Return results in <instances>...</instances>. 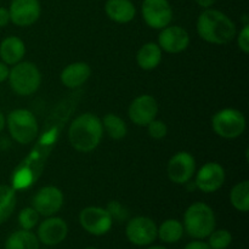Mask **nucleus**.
<instances>
[{"label":"nucleus","instance_id":"1","mask_svg":"<svg viewBox=\"0 0 249 249\" xmlns=\"http://www.w3.org/2000/svg\"><path fill=\"white\" fill-rule=\"evenodd\" d=\"M197 33L207 43L225 45L232 41L237 34L236 24L224 12L206 9L197 18Z\"/></svg>","mask_w":249,"mask_h":249},{"label":"nucleus","instance_id":"2","mask_svg":"<svg viewBox=\"0 0 249 249\" xmlns=\"http://www.w3.org/2000/svg\"><path fill=\"white\" fill-rule=\"evenodd\" d=\"M102 136L104 126L101 119L89 112L74 118L68 129V140L78 152L88 153L94 151L101 142Z\"/></svg>","mask_w":249,"mask_h":249},{"label":"nucleus","instance_id":"3","mask_svg":"<svg viewBox=\"0 0 249 249\" xmlns=\"http://www.w3.org/2000/svg\"><path fill=\"white\" fill-rule=\"evenodd\" d=\"M184 230L195 240H204L215 229L216 219L213 209L203 202H196L184 214Z\"/></svg>","mask_w":249,"mask_h":249},{"label":"nucleus","instance_id":"4","mask_svg":"<svg viewBox=\"0 0 249 249\" xmlns=\"http://www.w3.org/2000/svg\"><path fill=\"white\" fill-rule=\"evenodd\" d=\"M6 125L11 138L21 145H28L36 140L39 131L38 121L31 111L14 109L6 118Z\"/></svg>","mask_w":249,"mask_h":249},{"label":"nucleus","instance_id":"5","mask_svg":"<svg viewBox=\"0 0 249 249\" xmlns=\"http://www.w3.org/2000/svg\"><path fill=\"white\" fill-rule=\"evenodd\" d=\"M9 83L11 89L19 96H29L39 89L41 74L34 63L18 62L10 70Z\"/></svg>","mask_w":249,"mask_h":249},{"label":"nucleus","instance_id":"6","mask_svg":"<svg viewBox=\"0 0 249 249\" xmlns=\"http://www.w3.org/2000/svg\"><path fill=\"white\" fill-rule=\"evenodd\" d=\"M246 117L235 108H224L216 112L212 118L214 133L223 139H236L246 130Z\"/></svg>","mask_w":249,"mask_h":249},{"label":"nucleus","instance_id":"7","mask_svg":"<svg viewBox=\"0 0 249 249\" xmlns=\"http://www.w3.org/2000/svg\"><path fill=\"white\" fill-rule=\"evenodd\" d=\"M125 236L134 246H150L157 238V225L148 216H135L126 224Z\"/></svg>","mask_w":249,"mask_h":249},{"label":"nucleus","instance_id":"8","mask_svg":"<svg viewBox=\"0 0 249 249\" xmlns=\"http://www.w3.org/2000/svg\"><path fill=\"white\" fill-rule=\"evenodd\" d=\"M79 224L92 236H104L113 225V219L107 209L101 207H87L79 214Z\"/></svg>","mask_w":249,"mask_h":249},{"label":"nucleus","instance_id":"9","mask_svg":"<svg viewBox=\"0 0 249 249\" xmlns=\"http://www.w3.org/2000/svg\"><path fill=\"white\" fill-rule=\"evenodd\" d=\"M141 14L146 24L153 29L165 28L173 19V9L168 0H143Z\"/></svg>","mask_w":249,"mask_h":249},{"label":"nucleus","instance_id":"10","mask_svg":"<svg viewBox=\"0 0 249 249\" xmlns=\"http://www.w3.org/2000/svg\"><path fill=\"white\" fill-rule=\"evenodd\" d=\"M196 172V160L191 153L180 151L175 153L168 162L167 174L172 182L177 185H184L191 180Z\"/></svg>","mask_w":249,"mask_h":249},{"label":"nucleus","instance_id":"11","mask_svg":"<svg viewBox=\"0 0 249 249\" xmlns=\"http://www.w3.org/2000/svg\"><path fill=\"white\" fill-rule=\"evenodd\" d=\"M63 194L58 187L44 186L34 195L32 207L41 216H53L62 208Z\"/></svg>","mask_w":249,"mask_h":249},{"label":"nucleus","instance_id":"12","mask_svg":"<svg viewBox=\"0 0 249 249\" xmlns=\"http://www.w3.org/2000/svg\"><path fill=\"white\" fill-rule=\"evenodd\" d=\"M10 21L18 27L36 23L41 14L39 0H12L9 7Z\"/></svg>","mask_w":249,"mask_h":249},{"label":"nucleus","instance_id":"13","mask_svg":"<svg viewBox=\"0 0 249 249\" xmlns=\"http://www.w3.org/2000/svg\"><path fill=\"white\" fill-rule=\"evenodd\" d=\"M128 114L134 124L147 126L158 114L157 101L151 95H140L131 101Z\"/></svg>","mask_w":249,"mask_h":249},{"label":"nucleus","instance_id":"14","mask_svg":"<svg viewBox=\"0 0 249 249\" xmlns=\"http://www.w3.org/2000/svg\"><path fill=\"white\" fill-rule=\"evenodd\" d=\"M68 235V225L62 218L58 216H48L38 226L36 237L39 243L53 247L62 243Z\"/></svg>","mask_w":249,"mask_h":249},{"label":"nucleus","instance_id":"15","mask_svg":"<svg viewBox=\"0 0 249 249\" xmlns=\"http://www.w3.org/2000/svg\"><path fill=\"white\" fill-rule=\"evenodd\" d=\"M225 182V170L219 163L208 162L202 165L196 175L195 185L204 194L218 191Z\"/></svg>","mask_w":249,"mask_h":249},{"label":"nucleus","instance_id":"16","mask_svg":"<svg viewBox=\"0 0 249 249\" xmlns=\"http://www.w3.org/2000/svg\"><path fill=\"white\" fill-rule=\"evenodd\" d=\"M190 45V36L185 28L180 26H167L160 29L158 36V46L169 53H179L186 50Z\"/></svg>","mask_w":249,"mask_h":249},{"label":"nucleus","instance_id":"17","mask_svg":"<svg viewBox=\"0 0 249 249\" xmlns=\"http://www.w3.org/2000/svg\"><path fill=\"white\" fill-rule=\"evenodd\" d=\"M91 68L85 62H74L63 68L61 72V82L70 89H77L82 87L90 78Z\"/></svg>","mask_w":249,"mask_h":249},{"label":"nucleus","instance_id":"18","mask_svg":"<svg viewBox=\"0 0 249 249\" xmlns=\"http://www.w3.org/2000/svg\"><path fill=\"white\" fill-rule=\"evenodd\" d=\"M105 11L109 19L117 23H129L136 15L135 5L131 0H107Z\"/></svg>","mask_w":249,"mask_h":249},{"label":"nucleus","instance_id":"19","mask_svg":"<svg viewBox=\"0 0 249 249\" xmlns=\"http://www.w3.org/2000/svg\"><path fill=\"white\" fill-rule=\"evenodd\" d=\"M26 53V45L18 36H6L0 43V58L7 66H15L21 62Z\"/></svg>","mask_w":249,"mask_h":249},{"label":"nucleus","instance_id":"20","mask_svg":"<svg viewBox=\"0 0 249 249\" xmlns=\"http://www.w3.org/2000/svg\"><path fill=\"white\" fill-rule=\"evenodd\" d=\"M162 61V49L156 43H146L136 53L139 67L145 71H152L160 66Z\"/></svg>","mask_w":249,"mask_h":249},{"label":"nucleus","instance_id":"21","mask_svg":"<svg viewBox=\"0 0 249 249\" xmlns=\"http://www.w3.org/2000/svg\"><path fill=\"white\" fill-rule=\"evenodd\" d=\"M5 249H39V240L31 230L12 232L5 241Z\"/></svg>","mask_w":249,"mask_h":249},{"label":"nucleus","instance_id":"22","mask_svg":"<svg viewBox=\"0 0 249 249\" xmlns=\"http://www.w3.org/2000/svg\"><path fill=\"white\" fill-rule=\"evenodd\" d=\"M184 225L177 219H167L157 226V238L164 243H177L184 236Z\"/></svg>","mask_w":249,"mask_h":249},{"label":"nucleus","instance_id":"23","mask_svg":"<svg viewBox=\"0 0 249 249\" xmlns=\"http://www.w3.org/2000/svg\"><path fill=\"white\" fill-rule=\"evenodd\" d=\"M16 192L9 185H0V224L5 223L16 208Z\"/></svg>","mask_w":249,"mask_h":249},{"label":"nucleus","instance_id":"24","mask_svg":"<svg viewBox=\"0 0 249 249\" xmlns=\"http://www.w3.org/2000/svg\"><path fill=\"white\" fill-rule=\"evenodd\" d=\"M101 122L104 130L108 134L111 139L121 140V139L125 138L126 133H128V128H126L125 122L118 114L107 113Z\"/></svg>","mask_w":249,"mask_h":249},{"label":"nucleus","instance_id":"25","mask_svg":"<svg viewBox=\"0 0 249 249\" xmlns=\"http://www.w3.org/2000/svg\"><path fill=\"white\" fill-rule=\"evenodd\" d=\"M230 202L235 209L242 213L249 211V181L243 180L232 187L230 192Z\"/></svg>","mask_w":249,"mask_h":249},{"label":"nucleus","instance_id":"26","mask_svg":"<svg viewBox=\"0 0 249 249\" xmlns=\"http://www.w3.org/2000/svg\"><path fill=\"white\" fill-rule=\"evenodd\" d=\"M207 238H208L207 243L211 249H226L230 247L231 242H232V235L230 231L225 230V229H219V230L214 229L213 232Z\"/></svg>","mask_w":249,"mask_h":249},{"label":"nucleus","instance_id":"27","mask_svg":"<svg viewBox=\"0 0 249 249\" xmlns=\"http://www.w3.org/2000/svg\"><path fill=\"white\" fill-rule=\"evenodd\" d=\"M39 214L33 207L23 208L18 214V224L23 230H32L36 226L39 221Z\"/></svg>","mask_w":249,"mask_h":249},{"label":"nucleus","instance_id":"28","mask_svg":"<svg viewBox=\"0 0 249 249\" xmlns=\"http://www.w3.org/2000/svg\"><path fill=\"white\" fill-rule=\"evenodd\" d=\"M147 130L151 138L156 139V140H160V139L167 136L168 126L164 122L153 119V121L147 125Z\"/></svg>","mask_w":249,"mask_h":249},{"label":"nucleus","instance_id":"29","mask_svg":"<svg viewBox=\"0 0 249 249\" xmlns=\"http://www.w3.org/2000/svg\"><path fill=\"white\" fill-rule=\"evenodd\" d=\"M106 209L108 211V213L111 214L113 220H125V219L128 218V212L125 211V208H124L119 202H111V203L107 206Z\"/></svg>","mask_w":249,"mask_h":249},{"label":"nucleus","instance_id":"30","mask_svg":"<svg viewBox=\"0 0 249 249\" xmlns=\"http://www.w3.org/2000/svg\"><path fill=\"white\" fill-rule=\"evenodd\" d=\"M237 44L240 50H242L243 53H249V24H245L242 29L240 31L237 36Z\"/></svg>","mask_w":249,"mask_h":249},{"label":"nucleus","instance_id":"31","mask_svg":"<svg viewBox=\"0 0 249 249\" xmlns=\"http://www.w3.org/2000/svg\"><path fill=\"white\" fill-rule=\"evenodd\" d=\"M184 249H211V247L208 246V243L204 242L202 240H195L192 242L187 243L185 246Z\"/></svg>","mask_w":249,"mask_h":249},{"label":"nucleus","instance_id":"32","mask_svg":"<svg viewBox=\"0 0 249 249\" xmlns=\"http://www.w3.org/2000/svg\"><path fill=\"white\" fill-rule=\"evenodd\" d=\"M10 22V14L9 9L0 6V28L6 27Z\"/></svg>","mask_w":249,"mask_h":249},{"label":"nucleus","instance_id":"33","mask_svg":"<svg viewBox=\"0 0 249 249\" xmlns=\"http://www.w3.org/2000/svg\"><path fill=\"white\" fill-rule=\"evenodd\" d=\"M9 73H10V70L9 67H7L6 63L0 61V83L5 82V80L9 78Z\"/></svg>","mask_w":249,"mask_h":249},{"label":"nucleus","instance_id":"34","mask_svg":"<svg viewBox=\"0 0 249 249\" xmlns=\"http://www.w3.org/2000/svg\"><path fill=\"white\" fill-rule=\"evenodd\" d=\"M195 1L197 2L198 6L203 7V9H209V7H212L215 4L216 0H195Z\"/></svg>","mask_w":249,"mask_h":249},{"label":"nucleus","instance_id":"35","mask_svg":"<svg viewBox=\"0 0 249 249\" xmlns=\"http://www.w3.org/2000/svg\"><path fill=\"white\" fill-rule=\"evenodd\" d=\"M5 125H6V118H5L4 114L0 112V133H1L2 130H4Z\"/></svg>","mask_w":249,"mask_h":249},{"label":"nucleus","instance_id":"36","mask_svg":"<svg viewBox=\"0 0 249 249\" xmlns=\"http://www.w3.org/2000/svg\"><path fill=\"white\" fill-rule=\"evenodd\" d=\"M147 249H168V248L164 247V246H151V247H148Z\"/></svg>","mask_w":249,"mask_h":249},{"label":"nucleus","instance_id":"37","mask_svg":"<svg viewBox=\"0 0 249 249\" xmlns=\"http://www.w3.org/2000/svg\"><path fill=\"white\" fill-rule=\"evenodd\" d=\"M84 249H97V248H92V247H89V248H84Z\"/></svg>","mask_w":249,"mask_h":249}]
</instances>
